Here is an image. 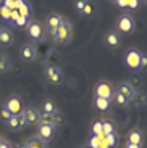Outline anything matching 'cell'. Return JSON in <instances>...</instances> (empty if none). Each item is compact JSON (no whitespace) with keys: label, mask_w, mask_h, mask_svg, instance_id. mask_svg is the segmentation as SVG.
<instances>
[{"label":"cell","mask_w":147,"mask_h":148,"mask_svg":"<svg viewBox=\"0 0 147 148\" xmlns=\"http://www.w3.org/2000/svg\"><path fill=\"white\" fill-rule=\"evenodd\" d=\"M71 37H73V27L65 18H63L62 24L58 26L57 32L52 36V39L57 42V44H62V45H66L68 42L71 40Z\"/></svg>","instance_id":"6da1fadb"},{"label":"cell","mask_w":147,"mask_h":148,"mask_svg":"<svg viewBox=\"0 0 147 148\" xmlns=\"http://www.w3.org/2000/svg\"><path fill=\"white\" fill-rule=\"evenodd\" d=\"M134 27H136V23H134V18L129 13H123L116 19V29L121 34H132L134 32Z\"/></svg>","instance_id":"7a4b0ae2"},{"label":"cell","mask_w":147,"mask_h":148,"mask_svg":"<svg viewBox=\"0 0 147 148\" xmlns=\"http://www.w3.org/2000/svg\"><path fill=\"white\" fill-rule=\"evenodd\" d=\"M141 56H142V53H141L139 50H136V48H129L128 52H126V55H125V64L131 71L139 69L141 68Z\"/></svg>","instance_id":"3957f363"},{"label":"cell","mask_w":147,"mask_h":148,"mask_svg":"<svg viewBox=\"0 0 147 148\" xmlns=\"http://www.w3.org/2000/svg\"><path fill=\"white\" fill-rule=\"evenodd\" d=\"M44 76L52 85H60L63 81V73L58 66H47L44 71Z\"/></svg>","instance_id":"277c9868"},{"label":"cell","mask_w":147,"mask_h":148,"mask_svg":"<svg viewBox=\"0 0 147 148\" xmlns=\"http://www.w3.org/2000/svg\"><path fill=\"white\" fill-rule=\"evenodd\" d=\"M28 36L33 39V40H42L44 39V29H42V24L36 19H31L29 24H28Z\"/></svg>","instance_id":"5b68a950"},{"label":"cell","mask_w":147,"mask_h":148,"mask_svg":"<svg viewBox=\"0 0 147 148\" xmlns=\"http://www.w3.org/2000/svg\"><path fill=\"white\" fill-rule=\"evenodd\" d=\"M113 92L115 90L112 89V85L108 84V82H105V81H100L99 84L96 85V89H94L96 97H99V98H108V100H112Z\"/></svg>","instance_id":"8992f818"},{"label":"cell","mask_w":147,"mask_h":148,"mask_svg":"<svg viewBox=\"0 0 147 148\" xmlns=\"http://www.w3.org/2000/svg\"><path fill=\"white\" fill-rule=\"evenodd\" d=\"M62 21H63V16H60L58 13H50V15L47 16L45 27H47V31H49L50 36H53V34L57 32V29H58V26L62 24Z\"/></svg>","instance_id":"52a82bcc"},{"label":"cell","mask_w":147,"mask_h":148,"mask_svg":"<svg viewBox=\"0 0 147 148\" xmlns=\"http://www.w3.org/2000/svg\"><path fill=\"white\" fill-rule=\"evenodd\" d=\"M19 58L24 61V63H31L36 60V47L33 44H24L19 48Z\"/></svg>","instance_id":"ba28073f"},{"label":"cell","mask_w":147,"mask_h":148,"mask_svg":"<svg viewBox=\"0 0 147 148\" xmlns=\"http://www.w3.org/2000/svg\"><path fill=\"white\" fill-rule=\"evenodd\" d=\"M23 118H24L26 124L28 126H36V124H39V111L34 110V108H24L23 110Z\"/></svg>","instance_id":"9c48e42d"},{"label":"cell","mask_w":147,"mask_h":148,"mask_svg":"<svg viewBox=\"0 0 147 148\" xmlns=\"http://www.w3.org/2000/svg\"><path fill=\"white\" fill-rule=\"evenodd\" d=\"M3 106L11 113V116H16V114H21L23 113V105H21V101H19V98H16V97L8 98Z\"/></svg>","instance_id":"30bf717a"},{"label":"cell","mask_w":147,"mask_h":148,"mask_svg":"<svg viewBox=\"0 0 147 148\" xmlns=\"http://www.w3.org/2000/svg\"><path fill=\"white\" fill-rule=\"evenodd\" d=\"M105 45L108 48H118L120 47V44H121V39H120V36H118L116 31H108V32L105 34Z\"/></svg>","instance_id":"8fae6325"},{"label":"cell","mask_w":147,"mask_h":148,"mask_svg":"<svg viewBox=\"0 0 147 148\" xmlns=\"http://www.w3.org/2000/svg\"><path fill=\"white\" fill-rule=\"evenodd\" d=\"M55 135V130L52 126H44V124H39V130H37V137L44 142H49L53 138Z\"/></svg>","instance_id":"7c38bea8"},{"label":"cell","mask_w":147,"mask_h":148,"mask_svg":"<svg viewBox=\"0 0 147 148\" xmlns=\"http://www.w3.org/2000/svg\"><path fill=\"white\" fill-rule=\"evenodd\" d=\"M115 92L121 93L123 97H125L126 100L129 101V98H131L132 95H134V89H132L131 85H129V82H120V84L116 85V89H115Z\"/></svg>","instance_id":"4fadbf2b"},{"label":"cell","mask_w":147,"mask_h":148,"mask_svg":"<svg viewBox=\"0 0 147 148\" xmlns=\"http://www.w3.org/2000/svg\"><path fill=\"white\" fill-rule=\"evenodd\" d=\"M8 126H10V129L13 130H18V129H23V127H26L28 124H26L24 118H23V114H16V116H11L10 121H8Z\"/></svg>","instance_id":"5bb4252c"},{"label":"cell","mask_w":147,"mask_h":148,"mask_svg":"<svg viewBox=\"0 0 147 148\" xmlns=\"http://www.w3.org/2000/svg\"><path fill=\"white\" fill-rule=\"evenodd\" d=\"M97 13V5L94 0H86V5L84 8H83L81 15L84 16V18H92V16Z\"/></svg>","instance_id":"9a60e30c"},{"label":"cell","mask_w":147,"mask_h":148,"mask_svg":"<svg viewBox=\"0 0 147 148\" xmlns=\"http://www.w3.org/2000/svg\"><path fill=\"white\" fill-rule=\"evenodd\" d=\"M128 143L132 145H142V132L139 129H132L128 134Z\"/></svg>","instance_id":"2e32d148"},{"label":"cell","mask_w":147,"mask_h":148,"mask_svg":"<svg viewBox=\"0 0 147 148\" xmlns=\"http://www.w3.org/2000/svg\"><path fill=\"white\" fill-rule=\"evenodd\" d=\"M13 44V34L8 29H0V45L2 47H8Z\"/></svg>","instance_id":"e0dca14e"},{"label":"cell","mask_w":147,"mask_h":148,"mask_svg":"<svg viewBox=\"0 0 147 148\" xmlns=\"http://www.w3.org/2000/svg\"><path fill=\"white\" fill-rule=\"evenodd\" d=\"M128 103H132L134 106H144V105H147V95L146 93H136L134 92V95L129 98Z\"/></svg>","instance_id":"ac0fdd59"},{"label":"cell","mask_w":147,"mask_h":148,"mask_svg":"<svg viewBox=\"0 0 147 148\" xmlns=\"http://www.w3.org/2000/svg\"><path fill=\"white\" fill-rule=\"evenodd\" d=\"M110 105H112V100H108V98H99V97L94 98V106L99 111H107L110 108Z\"/></svg>","instance_id":"d6986e66"},{"label":"cell","mask_w":147,"mask_h":148,"mask_svg":"<svg viewBox=\"0 0 147 148\" xmlns=\"http://www.w3.org/2000/svg\"><path fill=\"white\" fill-rule=\"evenodd\" d=\"M41 110H42V114H53V113H57V105L53 100H45L42 103Z\"/></svg>","instance_id":"ffe728a7"},{"label":"cell","mask_w":147,"mask_h":148,"mask_svg":"<svg viewBox=\"0 0 147 148\" xmlns=\"http://www.w3.org/2000/svg\"><path fill=\"white\" fill-rule=\"evenodd\" d=\"M11 66V60L8 58V55L0 53V74H5Z\"/></svg>","instance_id":"44dd1931"},{"label":"cell","mask_w":147,"mask_h":148,"mask_svg":"<svg viewBox=\"0 0 147 148\" xmlns=\"http://www.w3.org/2000/svg\"><path fill=\"white\" fill-rule=\"evenodd\" d=\"M28 148H47V142L41 140L39 137H33L28 140Z\"/></svg>","instance_id":"7402d4cb"},{"label":"cell","mask_w":147,"mask_h":148,"mask_svg":"<svg viewBox=\"0 0 147 148\" xmlns=\"http://www.w3.org/2000/svg\"><path fill=\"white\" fill-rule=\"evenodd\" d=\"M102 132L103 135H110V134H115V127L110 121H102Z\"/></svg>","instance_id":"603a6c76"},{"label":"cell","mask_w":147,"mask_h":148,"mask_svg":"<svg viewBox=\"0 0 147 148\" xmlns=\"http://www.w3.org/2000/svg\"><path fill=\"white\" fill-rule=\"evenodd\" d=\"M112 100H113L115 103L118 105V106H125V105H128V100H126V98L121 95V93H118V92H113V97H112Z\"/></svg>","instance_id":"cb8c5ba5"},{"label":"cell","mask_w":147,"mask_h":148,"mask_svg":"<svg viewBox=\"0 0 147 148\" xmlns=\"http://www.w3.org/2000/svg\"><path fill=\"white\" fill-rule=\"evenodd\" d=\"M92 135H96V137H103L102 121H96L94 124H92Z\"/></svg>","instance_id":"d4e9b609"},{"label":"cell","mask_w":147,"mask_h":148,"mask_svg":"<svg viewBox=\"0 0 147 148\" xmlns=\"http://www.w3.org/2000/svg\"><path fill=\"white\" fill-rule=\"evenodd\" d=\"M0 118L3 119V121L8 122V121H10V118H11V113H10V111H8L5 106H2V108H0Z\"/></svg>","instance_id":"484cf974"},{"label":"cell","mask_w":147,"mask_h":148,"mask_svg":"<svg viewBox=\"0 0 147 148\" xmlns=\"http://www.w3.org/2000/svg\"><path fill=\"white\" fill-rule=\"evenodd\" d=\"M139 5H141V0H128V8L126 10H137L139 8Z\"/></svg>","instance_id":"4316f807"},{"label":"cell","mask_w":147,"mask_h":148,"mask_svg":"<svg viewBox=\"0 0 147 148\" xmlns=\"http://www.w3.org/2000/svg\"><path fill=\"white\" fill-rule=\"evenodd\" d=\"M100 140H102V137H96V135H92L91 137V148H100Z\"/></svg>","instance_id":"83f0119b"},{"label":"cell","mask_w":147,"mask_h":148,"mask_svg":"<svg viewBox=\"0 0 147 148\" xmlns=\"http://www.w3.org/2000/svg\"><path fill=\"white\" fill-rule=\"evenodd\" d=\"M0 15L3 16L5 19H10L11 18V10H8L7 7H3V5H2V7H0Z\"/></svg>","instance_id":"f1b7e54d"},{"label":"cell","mask_w":147,"mask_h":148,"mask_svg":"<svg viewBox=\"0 0 147 148\" xmlns=\"http://www.w3.org/2000/svg\"><path fill=\"white\" fill-rule=\"evenodd\" d=\"M128 82H129V85H131L132 89H136V87H139V85H141V79L137 77V76H132Z\"/></svg>","instance_id":"f546056e"},{"label":"cell","mask_w":147,"mask_h":148,"mask_svg":"<svg viewBox=\"0 0 147 148\" xmlns=\"http://www.w3.org/2000/svg\"><path fill=\"white\" fill-rule=\"evenodd\" d=\"M84 5H86V0H76V2H74V8H76V11H79V13L83 11Z\"/></svg>","instance_id":"4dcf8cb0"},{"label":"cell","mask_w":147,"mask_h":148,"mask_svg":"<svg viewBox=\"0 0 147 148\" xmlns=\"http://www.w3.org/2000/svg\"><path fill=\"white\" fill-rule=\"evenodd\" d=\"M115 3H116L120 8H123V10L128 8V0H115Z\"/></svg>","instance_id":"1f68e13d"},{"label":"cell","mask_w":147,"mask_h":148,"mask_svg":"<svg viewBox=\"0 0 147 148\" xmlns=\"http://www.w3.org/2000/svg\"><path fill=\"white\" fill-rule=\"evenodd\" d=\"M147 68V55H144L142 53V56H141V68L139 69H146Z\"/></svg>","instance_id":"d6a6232c"},{"label":"cell","mask_w":147,"mask_h":148,"mask_svg":"<svg viewBox=\"0 0 147 148\" xmlns=\"http://www.w3.org/2000/svg\"><path fill=\"white\" fill-rule=\"evenodd\" d=\"M125 148H142V145H132V143H128V142H126Z\"/></svg>","instance_id":"836d02e7"},{"label":"cell","mask_w":147,"mask_h":148,"mask_svg":"<svg viewBox=\"0 0 147 148\" xmlns=\"http://www.w3.org/2000/svg\"><path fill=\"white\" fill-rule=\"evenodd\" d=\"M0 148H13V147H11V145L8 143V142H3V143H2V147H0Z\"/></svg>","instance_id":"e575fe53"},{"label":"cell","mask_w":147,"mask_h":148,"mask_svg":"<svg viewBox=\"0 0 147 148\" xmlns=\"http://www.w3.org/2000/svg\"><path fill=\"white\" fill-rule=\"evenodd\" d=\"M16 148H28V143H19Z\"/></svg>","instance_id":"d590c367"},{"label":"cell","mask_w":147,"mask_h":148,"mask_svg":"<svg viewBox=\"0 0 147 148\" xmlns=\"http://www.w3.org/2000/svg\"><path fill=\"white\" fill-rule=\"evenodd\" d=\"M3 142H5V140H3L2 137H0V147H2V143H3Z\"/></svg>","instance_id":"8d00e7d4"},{"label":"cell","mask_w":147,"mask_h":148,"mask_svg":"<svg viewBox=\"0 0 147 148\" xmlns=\"http://www.w3.org/2000/svg\"><path fill=\"white\" fill-rule=\"evenodd\" d=\"M144 2H146V5H147V0H144Z\"/></svg>","instance_id":"74e56055"}]
</instances>
